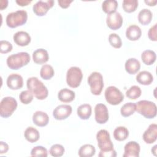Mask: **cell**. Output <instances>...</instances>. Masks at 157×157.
Here are the masks:
<instances>
[{
    "label": "cell",
    "instance_id": "obj_19",
    "mask_svg": "<svg viewBox=\"0 0 157 157\" xmlns=\"http://www.w3.org/2000/svg\"><path fill=\"white\" fill-rule=\"evenodd\" d=\"M49 58L48 52L46 50L43 48H39L36 50L33 53V59L35 63L42 64L48 61Z\"/></svg>",
    "mask_w": 157,
    "mask_h": 157
},
{
    "label": "cell",
    "instance_id": "obj_38",
    "mask_svg": "<svg viewBox=\"0 0 157 157\" xmlns=\"http://www.w3.org/2000/svg\"><path fill=\"white\" fill-rule=\"evenodd\" d=\"M31 155L32 156H48L47 150L42 146H36L34 147L31 151Z\"/></svg>",
    "mask_w": 157,
    "mask_h": 157
},
{
    "label": "cell",
    "instance_id": "obj_42",
    "mask_svg": "<svg viewBox=\"0 0 157 157\" xmlns=\"http://www.w3.org/2000/svg\"><path fill=\"white\" fill-rule=\"evenodd\" d=\"M9 150V145L7 143L1 141L0 142V154L6 153Z\"/></svg>",
    "mask_w": 157,
    "mask_h": 157
},
{
    "label": "cell",
    "instance_id": "obj_30",
    "mask_svg": "<svg viewBox=\"0 0 157 157\" xmlns=\"http://www.w3.org/2000/svg\"><path fill=\"white\" fill-rule=\"evenodd\" d=\"M118 2L116 0H105L102 4V10L107 14L116 12Z\"/></svg>",
    "mask_w": 157,
    "mask_h": 157
},
{
    "label": "cell",
    "instance_id": "obj_41",
    "mask_svg": "<svg viewBox=\"0 0 157 157\" xmlns=\"http://www.w3.org/2000/svg\"><path fill=\"white\" fill-rule=\"evenodd\" d=\"M72 2H73L72 0H58V1L59 6L63 9L67 8L70 6V4Z\"/></svg>",
    "mask_w": 157,
    "mask_h": 157
},
{
    "label": "cell",
    "instance_id": "obj_3",
    "mask_svg": "<svg viewBox=\"0 0 157 157\" xmlns=\"http://www.w3.org/2000/svg\"><path fill=\"white\" fill-rule=\"evenodd\" d=\"M30 55L27 52H18L9 56L7 58V66L13 70H17L26 65L30 61Z\"/></svg>",
    "mask_w": 157,
    "mask_h": 157
},
{
    "label": "cell",
    "instance_id": "obj_29",
    "mask_svg": "<svg viewBox=\"0 0 157 157\" xmlns=\"http://www.w3.org/2000/svg\"><path fill=\"white\" fill-rule=\"evenodd\" d=\"M129 136V131L124 126H118L113 131V137L118 141H123Z\"/></svg>",
    "mask_w": 157,
    "mask_h": 157
},
{
    "label": "cell",
    "instance_id": "obj_9",
    "mask_svg": "<svg viewBox=\"0 0 157 157\" xmlns=\"http://www.w3.org/2000/svg\"><path fill=\"white\" fill-rule=\"evenodd\" d=\"M105 98L109 104L115 105L123 101L124 95L117 87L110 86L105 91Z\"/></svg>",
    "mask_w": 157,
    "mask_h": 157
},
{
    "label": "cell",
    "instance_id": "obj_21",
    "mask_svg": "<svg viewBox=\"0 0 157 157\" xmlns=\"http://www.w3.org/2000/svg\"><path fill=\"white\" fill-rule=\"evenodd\" d=\"M124 67L126 71L129 74H136L140 68V63L134 58H129L126 61Z\"/></svg>",
    "mask_w": 157,
    "mask_h": 157
},
{
    "label": "cell",
    "instance_id": "obj_17",
    "mask_svg": "<svg viewBox=\"0 0 157 157\" xmlns=\"http://www.w3.org/2000/svg\"><path fill=\"white\" fill-rule=\"evenodd\" d=\"M14 42L21 47H25L28 45L31 42V36L29 34L23 31H20L15 33L13 37Z\"/></svg>",
    "mask_w": 157,
    "mask_h": 157
},
{
    "label": "cell",
    "instance_id": "obj_16",
    "mask_svg": "<svg viewBox=\"0 0 157 157\" xmlns=\"http://www.w3.org/2000/svg\"><path fill=\"white\" fill-rule=\"evenodd\" d=\"M142 138L147 144L154 143L157 139V124L155 123L150 124L147 129L144 132Z\"/></svg>",
    "mask_w": 157,
    "mask_h": 157
},
{
    "label": "cell",
    "instance_id": "obj_44",
    "mask_svg": "<svg viewBox=\"0 0 157 157\" xmlns=\"http://www.w3.org/2000/svg\"><path fill=\"white\" fill-rule=\"evenodd\" d=\"M8 4V1L7 0H2L0 2V9L2 10L4 8H6Z\"/></svg>",
    "mask_w": 157,
    "mask_h": 157
},
{
    "label": "cell",
    "instance_id": "obj_37",
    "mask_svg": "<svg viewBox=\"0 0 157 157\" xmlns=\"http://www.w3.org/2000/svg\"><path fill=\"white\" fill-rule=\"evenodd\" d=\"M34 94L29 90H25L21 92L19 98L21 103L24 104H29L33 99Z\"/></svg>",
    "mask_w": 157,
    "mask_h": 157
},
{
    "label": "cell",
    "instance_id": "obj_27",
    "mask_svg": "<svg viewBox=\"0 0 157 157\" xmlns=\"http://www.w3.org/2000/svg\"><path fill=\"white\" fill-rule=\"evenodd\" d=\"M156 55L155 52L151 50H146L141 55V59L143 63L148 66L153 64L156 61Z\"/></svg>",
    "mask_w": 157,
    "mask_h": 157
},
{
    "label": "cell",
    "instance_id": "obj_45",
    "mask_svg": "<svg viewBox=\"0 0 157 157\" xmlns=\"http://www.w3.org/2000/svg\"><path fill=\"white\" fill-rule=\"evenodd\" d=\"M145 2L148 4L149 6H154L156 5V4L157 3V1L156 0H145Z\"/></svg>",
    "mask_w": 157,
    "mask_h": 157
},
{
    "label": "cell",
    "instance_id": "obj_33",
    "mask_svg": "<svg viewBox=\"0 0 157 157\" xmlns=\"http://www.w3.org/2000/svg\"><path fill=\"white\" fill-rule=\"evenodd\" d=\"M123 10L128 13L134 12L138 7L137 0H124L122 3Z\"/></svg>",
    "mask_w": 157,
    "mask_h": 157
},
{
    "label": "cell",
    "instance_id": "obj_13",
    "mask_svg": "<svg viewBox=\"0 0 157 157\" xmlns=\"http://www.w3.org/2000/svg\"><path fill=\"white\" fill-rule=\"evenodd\" d=\"M72 110V107L69 105H59L53 110V116L57 120H63L70 116Z\"/></svg>",
    "mask_w": 157,
    "mask_h": 157
},
{
    "label": "cell",
    "instance_id": "obj_34",
    "mask_svg": "<svg viewBox=\"0 0 157 157\" xmlns=\"http://www.w3.org/2000/svg\"><path fill=\"white\" fill-rule=\"evenodd\" d=\"M141 93L142 91L140 87L133 85L126 91V96L130 99H136L140 96Z\"/></svg>",
    "mask_w": 157,
    "mask_h": 157
},
{
    "label": "cell",
    "instance_id": "obj_5",
    "mask_svg": "<svg viewBox=\"0 0 157 157\" xmlns=\"http://www.w3.org/2000/svg\"><path fill=\"white\" fill-rule=\"evenodd\" d=\"M136 110L139 113L143 115L144 117L151 119L156 115V105L151 101L147 100H142L137 102Z\"/></svg>",
    "mask_w": 157,
    "mask_h": 157
},
{
    "label": "cell",
    "instance_id": "obj_18",
    "mask_svg": "<svg viewBox=\"0 0 157 157\" xmlns=\"http://www.w3.org/2000/svg\"><path fill=\"white\" fill-rule=\"evenodd\" d=\"M33 121L36 126L44 127L47 125L49 121V117L45 112L36 111L33 115Z\"/></svg>",
    "mask_w": 157,
    "mask_h": 157
},
{
    "label": "cell",
    "instance_id": "obj_39",
    "mask_svg": "<svg viewBox=\"0 0 157 157\" xmlns=\"http://www.w3.org/2000/svg\"><path fill=\"white\" fill-rule=\"evenodd\" d=\"M12 50V45L7 40H1L0 52L1 53H7Z\"/></svg>",
    "mask_w": 157,
    "mask_h": 157
},
{
    "label": "cell",
    "instance_id": "obj_24",
    "mask_svg": "<svg viewBox=\"0 0 157 157\" xmlns=\"http://www.w3.org/2000/svg\"><path fill=\"white\" fill-rule=\"evenodd\" d=\"M24 136L26 140L31 143H34L39 139L40 134L37 129L30 126L27 128L25 131Z\"/></svg>",
    "mask_w": 157,
    "mask_h": 157
},
{
    "label": "cell",
    "instance_id": "obj_31",
    "mask_svg": "<svg viewBox=\"0 0 157 157\" xmlns=\"http://www.w3.org/2000/svg\"><path fill=\"white\" fill-rule=\"evenodd\" d=\"M136 110V104L133 102L124 104L120 109L121 115L124 117H128L132 115Z\"/></svg>",
    "mask_w": 157,
    "mask_h": 157
},
{
    "label": "cell",
    "instance_id": "obj_4",
    "mask_svg": "<svg viewBox=\"0 0 157 157\" xmlns=\"http://www.w3.org/2000/svg\"><path fill=\"white\" fill-rule=\"evenodd\" d=\"M28 19V13L24 10L9 13L6 17V24L10 28H15L25 25Z\"/></svg>",
    "mask_w": 157,
    "mask_h": 157
},
{
    "label": "cell",
    "instance_id": "obj_7",
    "mask_svg": "<svg viewBox=\"0 0 157 157\" xmlns=\"http://www.w3.org/2000/svg\"><path fill=\"white\" fill-rule=\"evenodd\" d=\"M17 107V102L12 97L4 98L0 103V115L3 118L10 117Z\"/></svg>",
    "mask_w": 157,
    "mask_h": 157
},
{
    "label": "cell",
    "instance_id": "obj_46",
    "mask_svg": "<svg viewBox=\"0 0 157 157\" xmlns=\"http://www.w3.org/2000/svg\"><path fill=\"white\" fill-rule=\"evenodd\" d=\"M156 147H157V145H155L153 147V148L151 149V152L153 153V155H155V156H156Z\"/></svg>",
    "mask_w": 157,
    "mask_h": 157
},
{
    "label": "cell",
    "instance_id": "obj_6",
    "mask_svg": "<svg viewBox=\"0 0 157 157\" xmlns=\"http://www.w3.org/2000/svg\"><path fill=\"white\" fill-rule=\"evenodd\" d=\"M88 83L90 86V91L94 95H99L104 87L103 77L98 72H92L88 77Z\"/></svg>",
    "mask_w": 157,
    "mask_h": 157
},
{
    "label": "cell",
    "instance_id": "obj_25",
    "mask_svg": "<svg viewBox=\"0 0 157 157\" xmlns=\"http://www.w3.org/2000/svg\"><path fill=\"white\" fill-rule=\"evenodd\" d=\"M153 18L151 12L147 9H143L138 14V20L139 23L143 25H148Z\"/></svg>",
    "mask_w": 157,
    "mask_h": 157
},
{
    "label": "cell",
    "instance_id": "obj_40",
    "mask_svg": "<svg viewBox=\"0 0 157 157\" xmlns=\"http://www.w3.org/2000/svg\"><path fill=\"white\" fill-rule=\"evenodd\" d=\"M156 26L157 24H155L152 27H151L148 32V37L150 40L152 41H156L157 40V36H156Z\"/></svg>",
    "mask_w": 157,
    "mask_h": 157
},
{
    "label": "cell",
    "instance_id": "obj_1",
    "mask_svg": "<svg viewBox=\"0 0 157 157\" xmlns=\"http://www.w3.org/2000/svg\"><path fill=\"white\" fill-rule=\"evenodd\" d=\"M96 139L98 147L101 150L98 155L99 157H115L117 156L110 134L107 130L99 131L96 134Z\"/></svg>",
    "mask_w": 157,
    "mask_h": 157
},
{
    "label": "cell",
    "instance_id": "obj_10",
    "mask_svg": "<svg viewBox=\"0 0 157 157\" xmlns=\"http://www.w3.org/2000/svg\"><path fill=\"white\" fill-rule=\"evenodd\" d=\"M54 2H55L53 0H48L45 1H39L33 5V12L37 16H44L47 13L48 10L53 7Z\"/></svg>",
    "mask_w": 157,
    "mask_h": 157
},
{
    "label": "cell",
    "instance_id": "obj_15",
    "mask_svg": "<svg viewBox=\"0 0 157 157\" xmlns=\"http://www.w3.org/2000/svg\"><path fill=\"white\" fill-rule=\"evenodd\" d=\"M7 86L13 90H17L21 88L23 85V79L22 77L17 74H12L7 78Z\"/></svg>",
    "mask_w": 157,
    "mask_h": 157
},
{
    "label": "cell",
    "instance_id": "obj_32",
    "mask_svg": "<svg viewBox=\"0 0 157 157\" xmlns=\"http://www.w3.org/2000/svg\"><path fill=\"white\" fill-rule=\"evenodd\" d=\"M55 71L53 67L49 64H44L40 71V75L44 80H50L53 77Z\"/></svg>",
    "mask_w": 157,
    "mask_h": 157
},
{
    "label": "cell",
    "instance_id": "obj_2",
    "mask_svg": "<svg viewBox=\"0 0 157 157\" xmlns=\"http://www.w3.org/2000/svg\"><path fill=\"white\" fill-rule=\"evenodd\" d=\"M26 85L34 96L39 100L45 99L48 94V91L44 84L36 77L29 78L26 82Z\"/></svg>",
    "mask_w": 157,
    "mask_h": 157
},
{
    "label": "cell",
    "instance_id": "obj_11",
    "mask_svg": "<svg viewBox=\"0 0 157 157\" xmlns=\"http://www.w3.org/2000/svg\"><path fill=\"white\" fill-rule=\"evenodd\" d=\"M123 22V17L118 12H115L108 14L106 18L107 25L112 30H117L120 28L122 26Z\"/></svg>",
    "mask_w": 157,
    "mask_h": 157
},
{
    "label": "cell",
    "instance_id": "obj_22",
    "mask_svg": "<svg viewBox=\"0 0 157 157\" xmlns=\"http://www.w3.org/2000/svg\"><path fill=\"white\" fill-rule=\"evenodd\" d=\"M137 82L143 85H149L153 81L152 74L147 71H143L137 74L136 76Z\"/></svg>",
    "mask_w": 157,
    "mask_h": 157
},
{
    "label": "cell",
    "instance_id": "obj_36",
    "mask_svg": "<svg viewBox=\"0 0 157 157\" xmlns=\"http://www.w3.org/2000/svg\"><path fill=\"white\" fill-rule=\"evenodd\" d=\"M109 42L115 48H119L122 45V41L120 37L115 33H112L109 36Z\"/></svg>",
    "mask_w": 157,
    "mask_h": 157
},
{
    "label": "cell",
    "instance_id": "obj_14",
    "mask_svg": "<svg viewBox=\"0 0 157 157\" xmlns=\"http://www.w3.org/2000/svg\"><path fill=\"white\" fill-rule=\"evenodd\" d=\"M124 153L123 157H139L140 153V145L135 141H130L128 142L124 148Z\"/></svg>",
    "mask_w": 157,
    "mask_h": 157
},
{
    "label": "cell",
    "instance_id": "obj_26",
    "mask_svg": "<svg viewBox=\"0 0 157 157\" xmlns=\"http://www.w3.org/2000/svg\"><path fill=\"white\" fill-rule=\"evenodd\" d=\"M92 109L90 104H84L77 108V115L82 120H88L91 115Z\"/></svg>",
    "mask_w": 157,
    "mask_h": 157
},
{
    "label": "cell",
    "instance_id": "obj_28",
    "mask_svg": "<svg viewBox=\"0 0 157 157\" xmlns=\"http://www.w3.org/2000/svg\"><path fill=\"white\" fill-rule=\"evenodd\" d=\"M96 149L91 144H85L78 150V154L81 157H91L95 155Z\"/></svg>",
    "mask_w": 157,
    "mask_h": 157
},
{
    "label": "cell",
    "instance_id": "obj_35",
    "mask_svg": "<svg viewBox=\"0 0 157 157\" xmlns=\"http://www.w3.org/2000/svg\"><path fill=\"white\" fill-rule=\"evenodd\" d=\"M50 154L54 157H59L63 155L64 153V148L60 144H54L50 149Z\"/></svg>",
    "mask_w": 157,
    "mask_h": 157
},
{
    "label": "cell",
    "instance_id": "obj_8",
    "mask_svg": "<svg viewBox=\"0 0 157 157\" xmlns=\"http://www.w3.org/2000/svg\"><path fill=\"white\" fill-rule=\"evenodd\" d=\"M83 74L81 69L76 66L71 67L67 71L66 82L71 88L78 87L82 82Z\"/></svg>",
    "mask_w": 157,
    "mask_h": 157
},
{
    "label": "cell",
    "instance_id": "obj_43",
    "mask_svg": "<svg viewBox=\"0 0 157 157\" xmlns=\"http://www.w3.org/2000/svg\"><path fill=\"white\" fill-rule=\"evenodd\" d=\"M16 2L20 6H25L31 2V1L29 0H17Z\"/></svg>",
    "mask_w": 157,
    "mask_h": 157
},
{
    "label": "cell",
    "instance_id": "obj_23",
    "mask_svg": "<svg viewBox=\"0 0 157 157\" xmlns=\"http://www.w3.org/2000/svg\"><path fill=\"white\" fill-rule=\"evenodd\" d=\"M75 96V93L67 88L62 89L58 93V99L63 102H72L74 99Z\"/></svg>",
    "mask_w": 157,
    "mask_h": 157
},
{
    "label": "cell",
    "instance_id": "obj_20",
    "mask_svg": "<svg viewBox=\"0 0 157 157\" xmlns=\"http://www.w3.org/2000/svg\"><path fill=\"white\" fill-rule=\"evenodd\" d=\"M142 35V31L139 26L136 25H130L126 31V36L129 40H138Z\"/></svg>",
    "mask_w": 157,
    "mask_h": 157
},
{
    "label": "cell",
    "instance_id": "obj_12",
    "mask_svg": "<svg viewBox=\"0 0 157 157\" xmlns=\"http://www.w3.org/2000/svg\"><path fill=\"white\" fill-rule=\"evenodd\" d=\"M96 121L99 124H104L109 120V111L104 104H98L94 107Z\"/></svg>",
    "mask_w": 157,
    "mask_h": 157
}]
</instances>
